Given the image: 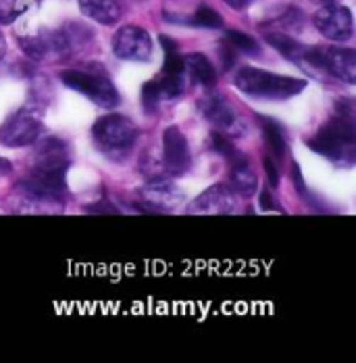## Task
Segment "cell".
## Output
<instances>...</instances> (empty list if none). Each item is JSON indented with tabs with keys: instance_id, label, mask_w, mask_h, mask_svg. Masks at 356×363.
Wrapping results in <instances>:
<instances>
[{
	"instance_id": "25",
	"label": "cell",
	"mask_w": 356,
	"mask_h": 363,
	"mask_svg": "<svg viewBox=\"0 0 356 363\" xmlns=\"http://www.w3.org/2000/svg\"><path fill=\"white\" fill-rule=\"evenodd\" d=\"M219 55H221V65H223V69L227 72V69H231L234 67V63H236V55H238V50L234 48V44L225 38L223 42H221V46H219Z\"/></svg>"
},
{
	"instance_id": "7",
	"label": "cell",
	"mask_w": 356,
	"mask_h": 363,
	"mask_svg": "<svg viewBox=\"0 0 356 363\" xmlns=\"http://www.w3.org/2000/svg\"><path fill=\"white\" fill-rule=\"evenodd\" d=\"M19 190L38 203H61L67 192L65 172H38L19 182Z\"/></svg>"
},
{
	"instance_id": "3",
	"label": "cell",
	"mask_w": 356,
	"mask_h": 363,
	"mask_svg": "<svg viewBox=\"0 0 356 363\" xmlns=\"http://www.w3.org/2000/svg\"><path fill=\"white\" fill-rule=\"evenodd\" d=\"M92 138L103 155L110 159H125V155H130V150L136 146L138 128L130 117L121 113H108L94 123Z\"/></svg>"
},
{
	"instance_id": "14",
	"label": "cell",
	"mask_w": 356,
	"mask_h": 363,
	"mask_svg": "<svg viewBox=\"0 0 356 363\" xmlns=\"http://www.w3.org/2000/svg\"><path fill=\"white\" fill-rule=\"evenodd\" d=\"M21 50L34 59V61H46L57 59V44H54V30H40L36 34L23 36L19 40Z\"/></svg>"
},
{
	"instance_id": "1",
	"label": "cell",
	"mask_w": 356,
	"mask_h": 363,
	"mask_svg": "<svg viewBox=\"0 0 356 363\" xmlns=\"http://www.w3.org/2000/svg\"><path fill=\"white\" fill-rule=\"evenodd\" d=\"M306 145L317 155L338 165H352L356 159L355 117L338 113Z\"/></svg>"
},
{
	"instance_id": "21",
	"label": "cell",
	"mask_w": 356,
	"mask_h": 363,
	"mask_svg": "<svg viewBox=\"0 0 356 363\" xmlns=\"http://www.w3.org/2000/svg\"><path fill=\"white\" fill-rule=\"evenodd\" d=\"M273 23H275V28H277L282 34H289V36H292L294 32H300V30L304 28V15H302L300 9L287 6Z\"/></svg>"
},
{
	"instance_id": "18",
	"label": "cell",
	"mask_w": 356,
	"mask_h": 363,
	"mask_svg": "<svg viewBox=\"0 0 356 363\" xmlns=\"http://www.w3.org/2000/svg\"><path fill=\"white\" fill-rule=\"evenodd\" d=\"M260 119H263V132H265V140H267L271 157L284 159L285 150H287L284 128L277 121H273V119H267V117H260Z\"/></svg>"
},
{
	"instance_id": "2",
	"label": "cell",
	"mask_w": 356,
	"mask_h": 363,
	"mask_svg": "<svg viewBox=\"0 0 356 363\" xmlns=\"http://www.w3.org/2000/svg\"><path fill=\"white\" fill-rule=\"evenodd\" d=\"M234 84L240 92L248 94L252 99H267V101H285L300 94L306 88L304 79L285 77L256 67H242L236 73Z\"/></svg>"
},
{
	"instance_id": "4",
	"label": "cell",
	"mask_w": 356,
	"mask_h": 363,
	"mask_svg": "<svg viewBox=\"0 0 356 363\" xmlns=\"http://www.w3.org/2000/svg\"><path fill=\"white\" fill-rule=\"evenodd\" d=\"M40 134H42V113L34 107H21L0 125V143L8 148L34 145Z\"/></svg>"
},
{
	"instance_id": "17",
	"label": "cell",
	"mask_w": 356,
	"mask_h": 363,
	"mask_svg": "<svg viewBox=\"0 0 356 363\" xmlns=\"http://www.w3.org/2000/svg\"><path fill=\"white\" fill-rule=\"evenodd\" d=\"M231 186H234V192L248 199L256 192L258 188V178L254 174V169L250 167V163L244 159L236 165H231Z\"/></svg>"
},
{
	"instance_id": "20",
	"label": "cell",
	"mask_w": 356,
	"mask_h": 363,
	"mask_svg": "<svg viewBox=\"0 0 356 363\" xmlns=\"http://www.w3.org/2000/svg\"><path fill=\"white\" fill-rule=\"evenodd\" d=\"M190 26L194 28H205V30H221L223 28V17L211 9L209 4H200L196 13L188 19Z\"/></svg>"
},
{
	"instance_id": "30",
	"label": "cell",
	"mask_w": 356,
	"mask_h": 363,
	"mask_svg": "<svg viewBox=\"0 0 356 363\" xmlns=\"http://www.w3.org/2000/svg\"><path fill=\"white\" fill-rule=\"evenodd\" d=\"M223 2H225L227 6H231L234 11H242V9L248 6L252 0H223Z\"/></svg>"
},
{
	"instance_id": "11",
	"label": "cell",
	"mask_w": 356,
	"mask_h": 363,
	"mask_svg": "<svg viewBox=\"0 0 356 363\" xmlns=\"http://www.w3.org/2000/svg\"><path fill=\"white\" fill-rule=\"evenodd\" d=\"M236 207H238V201H236L234 192L223 184H214L190 203L188 213H194V216H227V213H234Z\"/></svg>"
},
{
	"instance_id": "28",
	"label": "cell",
	"mask_w": 356,
	"mask_h": 363,
	"mask_svg": "<svg viewBox=\"0 0 356 363\" xmlns=\"http://www.w3.org/2000/svg\"><path fill=\"white\" fill-rule=\"evenodd\" d=\"M88 213H117V209H113L108 203H96V205H88L86 207Z\"/></svg>"
},
{
	"instance_id": "12",
	"label": "cell",
	"mask_w": 356,
	"mask_h": 363,
	"mask_svg": "<svg viewBox=\"0 0 356 363\" xmlns=\"http://www.w3.org/2000/svg\"><path fill=\"white\" fill-rule=\"evenodd\" d=\"M140 199L144 205L152 207V211H171L183 203V192L171 180L165 176H154L152 180L146 182V186L140 188Z\"/></svg>"
},
{
	"instance_id": "19",
	"label": "cell",
	"mask_w": 356,
	"mask_h": 363,
	"mask_svg": "<svg viewBox=\"0 0 356 363\" xmlns=\"http://www.w3.org/2000/svg\"><path fill=\"white\" fill-rule=\"evenodd\" d=\"M42 0H0V23H13Z\"/></svg>"
},
{
	"instance_id": "32",
	"label": "cell",
	"mask_w": 356,
	"mask_h": 363,
	"mask_svg": "<svg viewBox=\"0 0 356 363\" xmlns=\"http://www.w3.org/2000/svg\"><path fill=\"white\" fill-rule=\"evenodd\" d=\"M4 52H6V42H4V36L0 34V61H2Z\"/></svg>"
},
{
	"instance_id": "27",
	"label": "cell",
	"mask_w": 356,
	"mask_h": 363,
	"mask_svg": "<svg viewBox=\"0 0 356 363\" xmlns=\"http://www.w3.org/2000/svg\"><path fill=\"white\" fill-rule=\"evenodd\" d=\"M265 172H267V178H269V182H271L273 186L280 184V174H277V167H275V163L271 161V157L265 159Z\"/></svg>"
},
{
	"instance_id": "26",
	"label": "cell",
	"mask_w": 356,
	"mask_h": 363,
	"mask_svg": "<svg viewBox=\"0 0 356 363\" xmlns=\"http://www.w3.org/2000/svg\"><path fill=\"white\" fill-rule=\"evenodd\" d=\"M258 205H260L265 211H273V209H277V207H275V201H273L271 190H260V194H258Z\"/></svg>"
},
{
	"instance_id": "16",
	"label": "cell",
	"mask_w": 356,
	"mask_h": 363,
	"mask_svg": "<svg viewBox=\"0 0 356 363\" xmlns=\"http://www.w3.org/2000/svg\"><path fill=\"white\" fill-rule=\"evenodd\" d=\"M183 69H185V75H190L196 84H200L205 88H213L217 84V73H214L213 63L202 52L185 55L183 57Z\"/></svg>"
},
{
	"instance_id": "13",
	"label": "cell",
	"mask_w": 356,
	"mask_h": 363,
	"mask_svg": "<svg viewBox=\"0 0 356 363\" xmlns=\"http://www.w3.org/2000/svg\"><path fill=\"white\" fill-rule=\"evenodd\" d=\"M163 161L171 176H181L190 169L192 155H190L188 138L176 125L167 128L163 134Z\"/></svg>"
},
{
	"instance_id": "15",
	"label": "cell",
	"mask_w": 356,
	"mask_h": 363,
	"mask_svg": "<svg viewBox=\"0 0 356 363\" xmlns=\"http://www.w3.org/2000/svg\"><path fill=\"white\" fill-rule=\"evenodd\" d=\"M86 17L101 26H115L121 19V6L117 0H77Z\"/></svg>"
},
{
	"instance_id": "6",
	"label": "cell",
	"mask_w": 356,
	"mask_h": 363,
	"mask_svg": "<svg viewBox=\"0 0 356 363\" xmlns=\"http://www.w3.org/2000/svg\"><path fill=\"white\" fill-rule=\"evenodd\" d=\"M315 28L333 42H346L355 34V19L350 9L338 2H325L313 17Z\"/></svg>"
},
{
	"instance_id": "9",
	"label": "cell",
	"mask_w": 356,
	"mask_h": 363,
	"mask_svg": "<svg viewBox=\"0 0 356 363\" xmlns=\"http://www.w3.org/2000/svg\"><path fill=\"white\" fill-rule=\"evenodd\" d=\"M200 111H202V115L213 123L223 136L240 138V136L246 134V123L234 111V107H229V103L225 99H221V96H209L207 101L200 103Z\"/></svg>"
},
{
	"instance_id": "31",
	"label": "cell",
	"mask_w": 356,
	"mask_h": 363,
	"mask_svg": "<svg viewBox=\"0 0 356 363\" xmlns=\"http://www.w3.org/2000/svg\"><path fill=\"white\" fill-rule=\"evenodd\" d=\"M11 169H13L11 161H6V159L0 157V174H6V172H11Z\"/></svg>"
},
{
	"instance_id": "24",
	"label": "cell",
	"mask_w": 356,
	"mask_h": 363,
	"mask_svg": "<svg viewBox=\"0 0 356 363\" xmlns=\"http://www.w3.org/2000/svg\"><path fill=\"white\" fill-rule=\"evenodd\" d=\"M159 103H161V94H159V86L156 79H150L142 86V107L148 115L159 111Z\"/></svg>"
},
{
	"instance_id": "23",
	"label": "cell",
	"mask_w": 356,
	"mask_h": 363,
	"mask_svg": "<svg viewBox=\"0 0 356 363\" xmlns=\"http://www.w3.org/2000/svg\"><path fill=\"white\" fill-rule=\"evenodd\" d=\"M227 40L234 44V48L238 50V52H246V55H256L258 50H260V46H258V42L254 40L248 34H244V32H238V30H229L227 32Z\"/></svg>"
},
{
	"instance_id": "33",
	"label": "cell",
	"mask_w": 356,
	"mask_h": 363,
	"mask_svg": "<svg viewBox=\"0 0 356 363\" xmlns=\"http://www.w3.org/2000/svg\"><path fill=\"white\" fill-rule=\"evenodd\" d=\"M319 2H323V4H325V2H338V0H319Z\"/></svg>"
},
{
	"instance_id": "10",
	"label": "cell",
	"mask_w": 356,
	"mask_h": 363,
	"mask_svg": "<svg viewBox=\"0 0 356 363\" xmlns=\"http://www.w3.org/2000/svg\"><path fill=\"white\" fill-rule=\"evenodd\" d=\"M71 165L69 145L57 136L38 138L34 150V169L38 172H67Z\"/></svg>"
},
{
	"instance_id": "29",
	"label": "cell",
	"mask_w": 356,
	"mask_h": 363,
	"mask_svg": "<svg viewBox=\"0 0 356 363\" xmlns=\"http://www.w3.org/2000/svg\"><path fill=\"white\" fill-rule=\"evenodd\" d=\"M292 178H294V184H296L298 192H300V194H306V186L302 184V176H300V167H298L296 163L292 165Z\"/></svg>"
},
{
	"instance_id": "5",
	"label": "cell",
	"mask_w": 356,
	"mask_h": 363,
	"mask_svg": "<svg viewBox=\"0 0 356 363\" xmlns=\"http://www.w3.org/2000/svg\"><path fill=\"white\" fill-rule=\"evenodd\" d=\"M61 79H63V84L67 88L88 96L98 107L110 109V107H117L121 103V96H119L117 88L105 75L88 72H65L61 73Z\"/></svg>"
},
{
	"instance_id": "8",
	"label": "cell",
	"mask_w": 356,
	"mask_h": 363,
	"mask_svg": "<svg viewBox=\"0 0 356 363\" xmlns=\"http://www.w3.org/2000/svg\"><path fill=\"white\" fill-rule=\"evenodd\" d=\"M113 52L123 61H150L152 57V38L138 26H123L113 36Z\"/></svg>"
},
{
	"instance_id": "22",
	"label": "cell",
	"mask_w": 356,
	"mask_h": 363,
	"mask_svg": "<svg viewBox=\"0 0 356 363\" xmlns=\"http://www.w3.org/2000/svg\"><path fill=\"white\" fill-rule=\"evenodd\" d=\"M211 146H213V150H217L221 157H225L229 161V165H236V163H240V161L246 159L244 152H240L236 146L231 145V140L227 136H223L221 132H213L211 134Z\"/></svg>"
}]
</instances>
